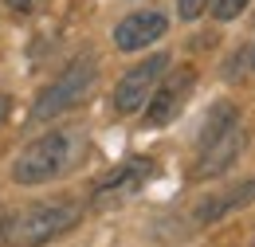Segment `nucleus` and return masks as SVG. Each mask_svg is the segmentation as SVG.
<instances>
[{
    "instance_id": "nucleus-8",
    "label": "nucleus",
    "mask_w": 255,
    "mask_h": 247,
    "mask_svg": "<svg viewBox=\"0 0 255 247\" xmlns=\"http://www.w3.org/2000/svg\"><path fill=\"white\" fill-rule=\"evenodd\" d=\"M169 31V20L161 12H133L114 28V47L118 51H145L149 43H157Z\"/></svg>"
},
{
    "instance_id": "nucleus-13",
    "label": "nucleus",
    "mask_w": 255,
    "mask_h": 247,
    "mask_svg": "<svg viewBox=\"0 0 255 247\" xmlns=\"http://www.w3.org/2000/svg\"><path fill=\"white\" fill-rule=\"evenodd\" d=\"M4 4H8L12 12H32V8L39 4V0H4Z\"/></svg>"
},
{
    "instance_id": "nucleus-10",
    "label": "nucleus",
    "mask_w": 255,
    "mask_h": 247,
    "mask_svg": "<svg viewBox=\"0 0 255 247\" xmlns=\"http://www.w3.org/2000/svg\"><path fill=\"white\" fill-rule=\"evenodd\" d=\"M232 125H240V110H236L232 102H216V106L208 110V118H204V125H200V145H208L212 137H220V133H228Z\"/></svg>"
},
{
    "instance_id": "nucleus-6",
    "label": "nucleus",
    "mask_w": 255,
    "mask_h": 247,
    "mask_svg": "<svg viewBox=\"0 0 255 247\" xmlns=\"http://www.w3.org/2000/svg\"><path fill=\"white\" fill-rule=\"evenodd\" d=\"M149 173H153V161H149V157H133L126 165H118L106 181L95 185V204L98 208H110V204H122L129 196H137L141 185L149 181Z\"/></svg>"
},
{
    "instance_id": "nucleus-1",
    "label": "nucleus",
    "mask_w": 255,
    "mask_h": 247,
    "mask_svg": "<svg viewBox=\"0 0 255 247\" xmlns=\"http://www.w3.org/2000/svg\"><path fill=\"white\" fill-rule=\"evenodd\" d=\"M87 149V137L79 129H51L43 137H35L12 165V181L16 185H47L55 177H63L75 169V161Z\"/></svg>"
},
{
    "instance_id": "nucleus-12",
    "label": "nucleus",
    "mask_w": 255,
    "mask_h": 247,
    "mask_svg": "<svg viewBox=\"0 0 255 247\" xmlns=\"http://www.w3.org/2000/svg\"><path fill=\"white\" fill-rule=\"evenodd\" d=\"M208 4L212 0H177V12H181V20H200L208 12Z\"/></svg>"
},
{
    "instance_id": "nucleus-16",
    "label": "nucleus",
    "mask_w": 255,
    "mask_h": 247,
    "mask_svg": "<svg viewBox=\"0 0 255 247\" xmlns=\"http://www.w3.org/2000/svg\"><path fill=\"white\" fill-rule=\"evenodd\" d=\"M252 67H255V47H252Z\"/></svg>"
},
{
    "instance_id": "nucleus-7",
    "label": "nucleus",
    "mask_w": 255,
    "mask_h": 247,
    "mask_svg": "<svg viewBox=\"0 0 255 247\" xmlns=\"http://www.w3.org/2000/svg\"><path fill=\"white\" fill-rule=\"evenodd\" d=\"M244 153V125H232L228 133L212 137L208 145H200V157H196V169L192 177L196 181H208V177H220L236 165V157Z\"/></svg>"
},
{
    "instance_id": "nucleus-15",
    "label": "nucleus",
    "mask_w": 255,
    "mask_h": 247,
    "mask_svg": "<svg viewBox=\"0 0 255 247\" xmlns=\"http://www.w3.org/2000/svg\"><path fill=\"white\" fill-rule=\"evenodd\" d=\"M4 224H8V220H4V216H0V240H4Z\"/></svg>"
},
{
    "instance_id": "nucleus-2",
    "label": "nucleus",
    "mask_w": 255,
    "mask_h": 247,
    "mask_svg": "<svg viewBox=\"0 0 255 247\" xmlns=\"http://www.w3.org/2000/svg\"><path fill=\"white\" fill-rule=\"evenodd\" d=\"M83 216V208L75 200H47V204H32L20 216H12L4 224V240L12 247H43L51 240H59L63 232H71Z\"/></svg>"
},
{
    "instance_id": "nucleus-9",
    "label": "nucleus",
    "mask_w": 255,
    "mask_h": 247,
    "mask_svg": "<svg viewBox=\"0 0 255 247\" xmlns=\"http://www.w3.org/2000/svg\"><path fill=\"white\" fill-rule=\"evenodd\" d=\"M252 200H255V181H244L240 188H228L220 196H208L196 208V224H216V220H224L228 212H236V208H248Z\"/></svg>"
},
{
    "instance_id": "nucleus-3",
    "label": "nucleus",
    "mask_w": 255,
    "mask_h": 247,
    "mask_svg": "<svg viewBox=\"0 0 255 247\" xmlns=\"http://www.w3.org/2000/svg\"><path fill=\"white\" fill-rule=\"evenodd\" d=\"M95 79H98V59L91 51H87V55H75V59L39 91V98H35V106H32V118L35 122H51V118L67 114V110H75V106L91 94Z\"/></svg>"
},
{
    "instance_id": "nucleus-4",
    "label": "nucleus",
    "mask_w": 255,
    "mask_h": 247,
    "mask_svg": "<svg viewBox=\"0 0 255 247\" xmlns=\"http://www.w3.org/2000/svg\"><path fill=\"white\" fill-rule=\"evenodd\" d=\"M165 67H169V55L157 51V55H149L145 63H133L126 75L118 79V87H114V114H137L145 102H149V94L153 87L161 83V75H165Z\"/></svg>"
},
{
    "instance_id": "nucleus-11",
    "label": "nucleus",
    "mask_w": 255,
    "mask_h": 247,
    "mask_svg": "<svg viewBox=\"0 0 255 247\" xmlns=\"http://www.w3.org/2000/svg\"><path fill=\"white\" fill-rule=\"evenodd\" d=\"M244 8H248V0H212V12H216V20H236Z\"/></svg>"
},
{
    "instance_id": "nucleus-5",
    "label": "nucleus",
    "mask_w": 255,
    "mask_h": 247,
    "mask_svg": "<svg viewBox=\"0 0 255 247\" xmlns=\"http://www.w3.org/2000/svg\"><path fill=\"white\" fill-rule=\"evenodd\" d=\"M192 87H196L192 67H177L165 83H157V87H153V94H149V102L141 106V110H145V125H169L177 114H181V110H185Z\"/></svg>"
},
{
    "instance_id": "nucleus-14",
    "label": "nucleus",
    "mask_w": 255,
    "mask_h": 247,
    "mask_svg": "<svg viewBox=\"0 0 255 247\" xmlns=\"http://www.w3.org/2000/svg\"><path fill=\"white\" fill-rule=\"evenodd\" d=\"M8 110H12V98L0 94V125H4V118H8Z\"/></svg>"
}]
</instances>
